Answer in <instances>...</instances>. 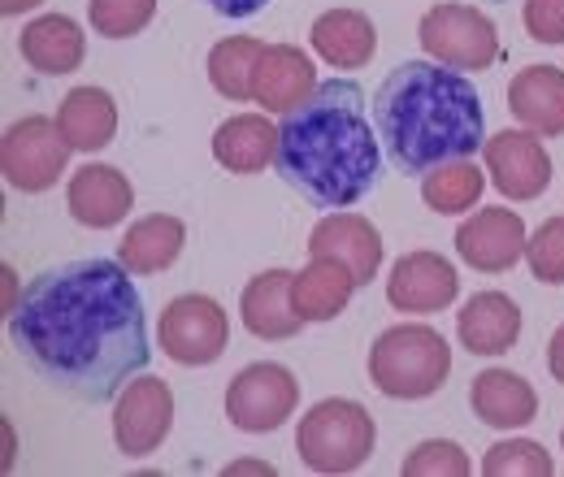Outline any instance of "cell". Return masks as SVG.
<instances>
[{"label": "cell", "instance_id": "277c9868", "mask_svg": "<svg viewBox=\"0 0 564 477\" xmlns=\"http://www.w3.org/2000/svg\"><path fill=\"white\" fill-rule=\"evenodd\" d=\"M447 373L452 347L434 326L422 322L391 326L369 347V382L387 400H430L434 391H443Z\"/></svg>", "mask_w": 564, "mask_h": 477}, {"label": "cell", "instance_id": "5bb4252c", "mask_svg": "<svg viewBox=\"0 0 564 477\" xmlns=\"http://www.w3.org/2000/svg\"><path fill=\"white\" fill-rule=\"evenodd\" d=\"M308 257H335V261H344L352 270L360 286H369L382 270V235H378V226L369 217L339 208V213H326L313 226Z\"/></svg>", "mask_w": 564, "mask_h": 477}, {"label": "cell", "instance_id": "7a4b0ae2", "mask_svg": "<svg viewBox=\"0 0 564 477\" xmlns=\"http://www.w3.org/2000/svg\"><path fill=\"white\" fill-rule=\"evenodd\" d=\"M373 131L378 127H369L365 96L352 78H326L300 109L282 118L274 170L308 205L352 208L382 174V148Z\"/></svg>", "mask_w": 564, "mask_h": 477}, {"label": "cell", "instance_id": "8d00e7d4", "mask_svg": "<svg viewBox=\"0 0 564 477\" xmlns=\"http://www.w3.org/2000/svg\"><path fill=\"white\" fill-rule=\"evenodd\" d=\"M35 4H44V0H0V13H4V18H13V13H31Z\"/></svg>", "mask_w": 564, "mask_h": 477}, {"label": "cell", "instance_id": "f1b7e54d", "mask_svg": "<svg viewBox=\"0 0 564 477\" xmlns=\"http://www.w3.org/2000/svg\"><path fill=\"white\" fill-rule=\"evenodd\" d=\"M482 474L487 477H552L556 474V460L543 443L534 438H503L487 447L482 456Z\"/></svg>", "mask_w": 564, "mask_h": 477}, {"label": "cell", "instance_id": "83f0119b", "mask_svg": "<svg viewBox=\"0 0 564 477\" xmlns=\"http://www.w3.org/2000/svg\"><path fill=\"white\" fill-rule=\"evenodd\" d=\"M265 44L257 35H230L209 48V83L226 100H252V78L261 66Z\"/></svg>", "mask_w": 564, "mask_h": 477}, {"label": "cell", "instance_id": "9a60e30c", "mask_svg": "<svg viewBox=\"0 0 564 477\" xmlns=\"http://www.w3.org/2000/svg\"><path fill=\"white\" fill-rule=\"evenodd\" d=\"M135 205V187L118 165H83L66 187V208L78 226L87 230H109L118 226Z\"/></svg>", "mask_w": 564, "mask_h": 477}, {"label": "cell", "instance_id": "d6986e66", "mask_svg": "<svg viewBox=\"0 0 564 477\" xmlns=\"http://www.w3.org/2000/svg\"><path fill=\"white\" fill-rule=\"evenodd\" d=\"M508 109L525 131H534L539 139L564 135V69L525 66L508 83Z\"/></svg>", "mask_w": 564, "mask_h": 477}, {"label": "cell", "instance_id": "7402d4cb", "mask_svg": "<svg viewBox=\"0 0 564 477\" xmlns=\"http://www.w3.org/2000/svg\"><path fill=\"white\" fill-rule=\"evenodd\" d=\"M469 409L491 430H525L539 416V395L512 369H482L469 387Z\"/></svg>", "mask_w": 564, "mask_h": 477}, {"label": "cell", "instance_id": "52a82bcc", "mask_svg": "<svg viewBox=\"0 0 564 477\" xmlns=\"http://www.w3.org/2000/svg\"><path fill=\"white\" fill-rule=\"evenodd\" d=\"M70 152L74 148L57 131V122L31 113V118H18L0 139V174L13 192L40 196L66 174Z\"/></svg>", "mask_w": 564, "mask_h": 477}, {"label": "cell", "instance_id": "8992f818", "mask_svg": "<svg viewBox=\"0 0 564 477\" xmlns=\"http://www.w3.org/2000/svg\"><path fill=\"white\" fill-rule=\"evenodd\" d=\"M425 57L452 69H491L499 62V31L474 4H434L417 26Z\"/></svg>", "mask_w": 564, "mask_h": 477}, {"label": "cell", "instance_id": "836d02e7", "mask_svg": "<svg viewBox=\"0 0 564 477\" xmlns=\"http://www.w3.org/2000/svg\"><path fill=\"white\" fill-rule=\"evenodd\" d=\"M209 4L226 18H248V13H261L270 0H209Z\"/></svg>", "mask_w": 564, "mask_h": 477}, {"label": "cell", "instance_id": "ffe728a7", "mask_svg": "<svg viewBox=\"0 0 564 477\" xmlns=\"http://www.w3.org/2000/svg\"><path fill=\"white\" fill-rule=\"evenodd\" d=\"M18 53H22V62L35 69V74L57 78V74H74V69L83 66L87 35H83V26L74 18H66V13H44V18H35V22L22 26Z\"/></svg>", "mask_w": 564, "mask_h": 477}, {"label": "cell", "instance_id": "6da1fadb", "mask_svg": "<svg viewBox=\"0 0 564 477\" xmlns=\"http://www.w3.org/2000/svg\"><path fill=\"white\" fill-rule=\"evenodd\" d=\"M9 339L57 391L105 404L148 369V317L122 261L87 257L26 282L9 313Z\"/></svg>", "mask_w": 564, "mask_h": 477}, {"label": "cell", "instance_id": "2e32d148", "mask_svg": "<svg viewBox=\"0 0 564 477\" xmlns=\"http://www.w3.org/2000/svg\"><path fill=\"white\" fill-rule=\"evenodd\" d=\"M317 91V69L313 57L295 44H265L261 53V66L252 78V100L265 109V113H291L300 109L308 96Z\"/></svg>", "mask_w": 564, "mask_h": 477}, {"label": "cell", "instance_id": "ac0fdd59", "mask_svg": "<svg viewBox=\"0 0 564 477\" xmlns=\"http://www.w3.org/2000/svg\"><path fill=\"white\" fill-rule=\"evenodd\" d=\"M291 270H265L257 278H248L243 295H239V317L248 326L252 339L282 343L300 335V313L291 308Z\"/></svg>", "mask_w": 564, "mask_h": 477}, {"label": "cell", "instance_id": "ba28073f", "mask_svg": "<svg viewBox=\"0 0 564 477\" xmlns=\"http://www.w3.org/2000/svg\"><path fill=\"white\" fill-rule=\"evenodd\" d=\"M226 343H230V317L213 295H200V291L178 295L156 317V347L174 365H187V369L213 365L226 351Z\"/></svg>", "mask_w": 564, "mask_h": 477}, {"label": "cell", "instance_id": "603a6c76", "mask_svg": "<svg viewBox=\"0 0 564 477\" xmlns=\"http://www.w3.org/2000/svg\"><path fill=\"white\" fill-rule=\"evenodd\" d=\"M313 53L330 69H360L378 53V31L360 9H326L308 31Z\"/></svg>", "mask_w": 564, "mask_h": 477}, {"label": "cell", "instance_id": "d590c367", "mask_svg": "<svg viewBox=\"0 0 564 477\" xmlns=\"http://www.w3.org/2000/svg\"><path fill=\"white\" fill-rule=\"evenodd\" d=\"M239 474H274V465L270 460H235V465H226V477H239Z\"/></svg>", "mask_w": 564, "mask_h": 477}, {"label": "cell", "instance_id": "30bf717a", "mask_svg": "<svg viewBox=\"0 0 564 477\" xmlns=\"http://www.w3.org/2000/svg\"><path fill=\"white\" fill-rule=\"evenodd\" d=\"M174 425V391L156 373H135L113 404V443L122 456H152Z\"/></svg>", "mask_w": 564, "mask_h": 477}, {"label": "cell", "instance_id": "4316f807", "mask_svg": "<svg viewBox=\"0 0 564 477\" xmlns=\"http://www.w3.org/2000/svg\"><path fill=\"white\" fill-rule=\"evenodd\" d=\"M482 192H487V170H478L469 156L447 161V165L422 174L425 208H434V213H443V217H460L465 208H478Z\"/></svg>", "mask_w": 564, "mask_h": 477}, {"label": "cell", "instance_id": "9c48e42d", "mask_svg": "<svg viewBox=\"0 0 564 477\" xmlns=\"http://www.w3.org/2000/svg\"><path fill=\"white\" fill-rule=\"evenodd\" d=\"M300 404V378L279 360H257L239 369L226 387V421L243 434H270L291 421Z\"/></svg>", "mask_w": 564, "mask_h": 477}, {"label": "cell", "instance_id": "e0dca14e", "mask_svg": "<svg viewBox=\"0 0 564 477\" xmlns=\"http://www.w3.org/2000/svg\"><path fill=\"white\" fill-rule=\"evenodd\" d=\"M456 335L474 356H503L521 339V308L503 291H478L456 313Z\"/></svg>", "mask_w": 564, "mask_h": 477}, {"label": "cell", "instance_id": "3957f363", "mask_svg": "<svg viewBox=\"0 0 564 477\" xmlns=\"http://www.w3.org/2000/svg\"><path fill=\"white\" fill-rule=\"evenodd\" d=\"M373 127L400 174H430L487 143V113L465 69L400 62L373 91Z\"/></svg>", "mask_w": 564, "mask_h": 477}, {"label": "cell", "instance_id": "f546056e", "mask_svg": "<svg viewBox=\"0 0 564 477\" xmlns=\"http://www.w3.org/2000/svg\"><path fill=\"white\" fill-rule=\"evenodd\" d=\"M156 18V0H87V22L105 40H131Z\"/></svg>", "mask_w": 564, "mask_h": 477}, {"label": "cell", "instance_id": "1f68e13d", "mask_svg": "<svg viewBox=\"0 0 564 477\" xmlns=\"http://www.w3.org/2000/svg\"><path fill=\"white\" fill-rule=\"evenodd\" d=\"M525 265L543 286H564V217H547L530 243H525Z\"/></svg>", "mask_w": 564, "mask_h": 477}, {"label": "cell", "instance_id": "484cf974", "mask_svg": "<svg viewBox=\"0 0 564 477\" xmlns=\"http://www.w3.org/2000/svg\"><path fill=\"white\" fill-rule=\"evenodd\" d=\"M183 243H187L183 217H174V213H148V217H140V221L122 235L118 261L131 273H140V278L143 273H161L183 257Z\"/></svg>", "mask_w": 564, "mask_h": 477}, {"label": "cell", "instance_id": "44dd1931", "mask_svg": "<svg viewBox=\"0 0 564 477\" xmlns=\"http://www.w3.org/2000/svg\"><path fill=\"white\" fill-rule=\"evenodd\" d=\"M352 270L335 257H308V265L291 278V308L300 313V322H335L356 295Z\"/></svg>", "mask_w": 564, "mask_h": 477}, {"label": "cell", "instance_id": "8fae6325", "mask_svg": "<svg viewBox=\"0 0 564 477\" xmlns=\"http://www.w3.org/2000/svg\"><path fill=\"white\" fill-rule=\"evenodd\" d=\"M482 161H487V178L503 200H539L552 183V156L539 143L534 131H499L482 143Z\"/></svg>", "mask_w": 564, "mask_h": 477}, {"label": "cell", "instance_id": "5b68a950", "mask_svg": "<svg viewBox=\"0 0 564 477\" xmlns=\"http://www.w3.org/2000/svg\"><path fill=\"white\" fill-rule=\"evenodd\" d=\"M373 443H378V425L369 409L344 395L313 404L295 425V452L308 474H356L373 456Z\"/></svg>", "mask_w": 564, "mask_h": 477}, {"label": "cell", "instance_id": "e575fe53", "mask_svg": "<svg viewBox=\"0 0 564 477\" xmlns=\"http://www.w3.org/2000/svg\"><path fill=\"white\" fill-rule=\"evenodd\" d=\"M547 369H552V378L564 387V326L552 335V343H547Z\"/></svg>", "mask_w": 564, "mask_h": 477}, {"label": "cell", "instance_id": "4dcf8cb0", "mask_svg": "<svg viewBox=\"0 0 564 477\" xmlns=\"http://www.w3.org/2000/svg\"><path fill=\"white\" fill-rule=\"evenodd\" d=\"M400 474L404 477H469L474 465H469V456H465L460 443H452V438H425V443H417V447L404 456Z\"/></svg>", "mask_w": 564, "mask_h": 477}, {"label": "cell", "instance_id": "d4e9b609", "mask_svg": "<svg viewBox=\"0 0 564 477\" xmlns=\"http://www.w3.org/2000/svg\"><path fill=\"white\" fill-rule=\"evenodd\" d=\"M53 122L74 152H100L118 135V100L105 87H74L62 96Z\"/></svg>", "mask_w": 564, "mask_h": 477}, {"label": "cell", "instance_id": "cb8c5ba5", "mask_svg": "<svg viewBox=\"0 0 564 477\" xmlns=\"http://www.w3.org/2000/svg\"><path fill=\"white\" fill-rule=\"evenodd\" d=\"M213 156L226 174H261L279 161V127L261 113H235L213 131Z\"/></svg>", "mask_w": 564, "mask_h": 477}, {"label": "cell", "instance_id": "d6a6232c", "mask_svg": "<svg viewBox=\"0 0 564 477\" xmlns=\"http://www.w3.org/2000/svg\"><path fill=\"white\" fill-rule=\"evenodd\" d=\"M521 22L530 40L539 44H564V0H525Z\"/></svg>", "mask_w": 564, "mask_h": 477}, {"label": "cell", "instance_id": "7c38bea8", "mask_svg": "<svg viewBox=\"0 0 564 477\" xmlns=\"http://www.w3.org/2000/svg\"><path fill=\"white\" fill-rule=\"evenodd\" d=\"M525 221L512 208H478L456 230V257L478 273H508L525 257Z\"/></svg>", "mask_w": 564, "mask_h": 477}, {"label": "cell", "instance_id": "74e56055", "mask_svg": "<svg viewBox=\"0 0 564 477\" xmlns=\"http://www.w3.org/2000/svg\"><path fill=\"white\" fill-rule=\"evenodd\" d=\"M561 447H564V430H561Z\"/></svg>", "mask_w": 564, "mask_h": 477}, {"label": "cell", "instance_id": "4fadbf2b", "mask_svg": "<svg viewBox=\"0 0 564 477\" xmlns=\"http://www.w3.org/2000/svg\"><path fill=\"white\" fill-rule=\"evenodd\" d=\"M460 295V273L443 252H409L391 265L387 304L395 313H443Z\"/></svg>", "mask_w": 564, "mask_h": 477}]
</instances>
